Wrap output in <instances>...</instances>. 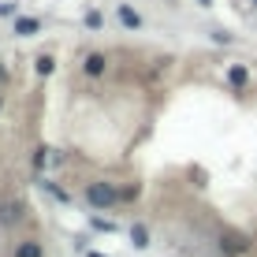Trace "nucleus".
Masks as SVG:
<instances>
[{"mask_svg":"<svg viewBox=\"0 0 257 257\" xmlns=\"http://www.w3.org/2000/svg\"><path fill=\"white\" fill-rule=\"evenodd\" d=\"M119 198L123 194L112 187V183H90V187H86V201H90L93 209H112Z\"/></svg>","mask_w":257,"mask_h":257,"instance_id":"f257e3e1","label":"nucleus"},{"mask_svg":"<svg viewBox=\"0 0 257 257\" xmlns=\"http://www.w3.org/2000/svg\"><path fill=\"white\" fill-rule=\"evenodd\" d=\"M104 64H108V60H104L101 52H90V56H86V64H82V71H86L90 78H101V75H104Z\"/></svg>","mask_w":257,"mask_h":257,"instance_id":"f03ea898","label":"nucleus"},{"mask_svg":"<svg viewBox=\"0 0 257 257\" xmlns=\"http://www.w3.org/2000/svg\"><path fill=\"white\" fill-rule=\"evenodd\" d=\"M227 82L235 86V90H242L246 82H250V71H246L242 64H235V67H227Z\"/></svg>","mask_w":257,"mask_h":257,"instance_id":"7ed1b4c3","label":"nucleus"},{"mask_svg":"<svg viewBox=\"0 0 257 257\" xmlns=\"http://www.w3.org/2000/svg\"><path fill=\"white\" fill-rule=\"evenodd\" d=\"M119 23L127 26V30H138V26H142L138 12H135V8H127V4H119Z\"/></svg>","mask_w":257,"mask_h":257,"instance_id":"20e7f679","label":"nucleus"},{"mask_svg":"<svg viewBox=\"0 0 257 257\" xmlns=\"http://www.w3.org/2000/svg\"><path fill=\"white\" fill-rule=\"evenodd\" d=\"M41 23L38 19H15V34H23V38H30V34H38Z\"/></svg>","mask_w":257,"mask_h":257,"instance_id":"39448f33","label":"nucleus"},{"mask_svg":"<svg viewBox=\"0 0 257 257\" xmlns=\"http://www.w3.org/2000/svg\"><path fill=\"white\" fill-rule=\"evenodd\" d=\"M131 242H135L138 250H146V246H149V231L142 224H135V227H131Z\"/></svg>","mask_w":257,"mask_h":257,"instance_id":"423d86ee","label":"nucleus"},{"mask_svg":"<svg viewBox=\"0 0 257 257\" xmlns=\"http://www.w3.org/2000/svg\"><path fill=\"white\" fill-rule=\"evenodd\" d=\"M15 257H45V250H41V242H23L15 250Z\"/></svg>","mask_w":257,"mask_h":257,"instance_id":"0eeeda50","label":"nucleus"},{"mask_svg":"<svg viewBox=\"0 0 257 257\" xmlns=\"http://www.w3.org/2000/svg\"><path fill=\"white\" fill-rule=\"evenodd\" d=\"M52 67H56L52 56H38V60H34V71H38V75H52Z\"/></svg>","mask_w":257,"mask_h":257,"instance_id":"6e6552de","label":"nucleus"},{"mask_svg":"<svg viewBox=\"0 0 257 257\" xmlns=\"http://www.w3.org/2000/svg\"><path fill=\"white\" fill-rule=\"evenodd\" d=\"M0 220H19V205H4L0 209Z\"/></svg>","mask_w":257,"mask_h":257,"instance_id":"1a4fd4ad","label":"nucleus"},{"mask_svg":"<svg viewBox=\"0 0 257 257\" xmlns=\"http://www.w3.org/2000/svg\"><path fill=\"white\" fill-rule=\"evenodd\" d=\"M101 23H104V19H101V12H86V26H90V30H97Z\"/></svg>","mask_w":257,"mask_h":257,"instance_id":"9d476101","label":"nucleus"},{"mask_svg":"<svg viewBox=\"0 0 257 257\" xmlns=\"http://www.w3.org/2000/svg\"><path fill=\"white\" fill-rule=\"evenodd\" d=\"M93 227H101V231H116V224H112V220H101V216H93Z\"/></svg>","mask_w":257,"mask_h":257,"instance_id":"9b49d317","label":"nucleus"},{"mask_svg":"<svg viewBox=\"0 0 257 257\" xmlns=\"http://www.w3.org/2000/svg\"><path fill=\"white\" fill-rule=\"evenodd\" d=\"M15 12V4H4V0H0V15H12Z\"/></svg>","mask_w":257,"mask_h":257,"instance_id":"f8f14e48","label":"nucleus"},{"mask_svg":"<svg viewBox=\"0 0 257 257\" xmlns=\"http://www.w3.org/2000/svg\"><path fill=\"white\" fill-rule=\"evenodd\" d=\"M4 78H8V71H4V67H0V82H4Z\"/></svg>","mask_w":257,"mask_h":257,"instance_id":"ddd939ff","label":"nucleus"},{"mask_svg":"<svg viewBox=\"0 0 257 257\" xmlns=\"http://www.w3.org/2000/svg\"><path fill=\"white\" fill-rule=\"evenodd\" d=\"M90 257H104V253H90Z\"/></svg>","mask_w":257,"mask_h":257,"instance_id":"4468645a","label":"nucleus"},{"mask_svg":"<svg viewBox=\"0 0 257 257\" xmlns=\"http://www.w3.org/2000/svg\"><path fill=\"white\" fill-rule=\"evenodd\" d=\"M201 4H212V0H201Z\"/></svg>","mask_w":257,"mask_h":257,"instance_id":"2eb2a0df","label":"nucleus"}]
</instances>
